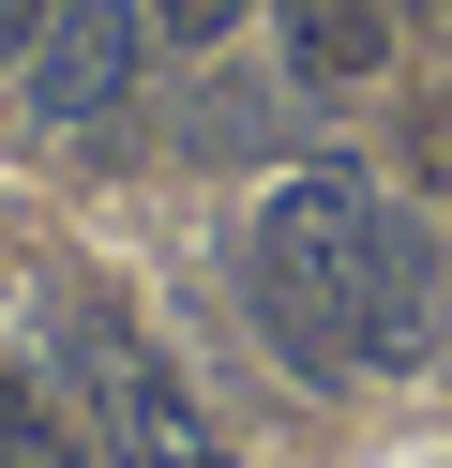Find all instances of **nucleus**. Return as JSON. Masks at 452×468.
Listing matches in <instances>:
<instances>
[{
	"mask_svg": "<svg viewBox=\"0 0 452 468\" xmlns=\"http://www.w3.org/2000/svg\"><path fill=\"white\" fill-rule=\"evenodd\" d=\"M377 242H392V197L362 182V166H287V182L257 197V227H241V287H257L271 347H287L301 378H362V363H347V287H362Z\"/></svg>",
	"mask_w": 452,
	"mask_h": 468,
	"instance_id": "1",
	"label": "nucleus"
},
{
	"mask_svg": "<svg viewBox=\"0 0 452 468\" xmlns=\"http://www.w3.org/2000/svg\"><path fill=\"white\" fill-rule=\"evenodd\" d=\"M60 363H76V408H90V438H106V468H226L211 408L166 378V347H151L121 303H76V317H60Z\"/></svg>",
	"mask_w": 452,
	"mask_h": 468,
	"instance_id": "2",
	"label": "nucleus"
},
{
	"mask_svg": "<svg viewBox=\"0 0 452 468\" xmlns=\"http://www.w3.org/2000/svg\"><path fill=\"white\" fill-rule=\"evenodd\" d=\"M151 76V0H60L30 31V122L46 136H106Z\"/></svg>",
	"mask_w": 452,
	"mask_h": 468,
	"instance_id": "3",
	"label": "nucleus"
},
{
	"mask_svg": "<svg viewBox=\"0 0 452 468\" xmlns=\"http://www.w3.org/2000/svg\"><path fill=\"white\" fill-rule=\"evenodd\" d=\"M437 317H452V287H437V242L392 212V242L362 257V287H347V363H362V378H407V363H437Z\"/></svg>",
	"mask_w": 452,
	"mask_h": 468,
	"instance_id": "4",
	"label": "nucleus"
},
{
	"mask_svg": "<svg viewBox=\"0 0 452 468\" xmlns=\"http://www.w3.org/2000/svg\"><path fill=\"white\" fill-rule=\"evenodd\" d=\"M271 16H287V76H301V91L392 76V0H271Z\"/></svg>",
	"mask_w": 452,
	"mask_h": 468,
	"instance_id": "5",
	"label": "nucleus"
},
{
	"mask_svg": "<svg viewBox=\"0 0 452 468\" xmlns=\"http://www.w3.org/2000/svg\"><path fill=\"white\" fill-rule=\"evenodd\" d=\"M196 152H271V91H196Z\"/></svg>",
	"mask_w": 452,
	"mask_h": 468,
	"instance_id": "6",
	"label": "nucleus"
},
{
	"mask_svg": "<svg viewBox=\"0 0 452 468\" xmlns=\"http://www.w3.org/2000/svg\"><path fill=\"white\" fill-rule=\"evenodd\" d=\"M257 0H151V31H181V46H226Z\"/></svg>",
	"mask_w": 452,
	"mask_h": 468,
	"instance_id": "7",
	"label": "nucleus"
},
{
	"mask_svg": "<svg viewBox=\"0 0 452 468\" xmlns=\"http://www.w3.org/2000/svg\"><path fill=\"white\" fill-rule=\"evenodd\" d=\"M60 0H0V61H30V31H46Z\"/></svg>",
	"mask_w": 452,
	"mask_h": 468,
	"instance_id": "8",
	"label": "nucleus"
},
{
	"mask_svg": "<svg viewBox=\"0 0 452 468\" xmlns=\"http://www.w3.org/2000/svg\"><path fill=\"white\" fill-rule=\"evenodd\" d=\"M437 152H452V106H437Z\"/></svg>",
	"mask_w": 452,
	"mask_h": 468,
	"instance_id": "9",
	"label": "nucleus"
},
{
	"mask_svg": "<svg viewBox=\"0 0 452 468\" xmlns=\"http://www.w3.org/2000/svg\"><path fill=\"white\" fill-rule=\"evenodd\" d=\"M422 16H437V0H422Z\"/></svg>",
	"mask_w": 452,
	"mask_h": 468,
	"instance_id": "10",
	"label": "nucleus"
}]
</instances>
